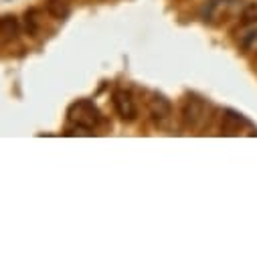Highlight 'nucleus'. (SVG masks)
<instances>
[{
	"instance_id": "1",
	"label": "nucleus",
	"mask_w": 257,
	"mask_h": 257,
	"mask_svg": "<svg viewBox=\"0 0 257 257\" xmlns=\"http://www.w3.org/2000/svg\"><path fill=\"white\" fill-rule=\"evenodd\" d=\"M69 119L73 123H77V127H83V130H93V127L99 123L101 115H99L97 107L93 105V101L81 99V101H77V103H73L69 107Z\"/></svg>"
},
{
	"instance_id": "2",
	"label": "nucleus",
	"mask_w": 257,
	"mask_h": 257,
	"mask_svg": "<svg viewBox=\"0 0 257 257\" xmlns=\"http://www.w3.org/2000/svg\"><path fill=\"white\" fill-rule=\"evenodd\" d=\"M205 115V101L197 95H188L182 103V125L184 127H197Z\"/></svg>"
},
{
	"instance_id": "3",
	"label": "nucleus",
	"mask_w": 257,
	"mask_h": 257,
	"mask_svg": "<svg viewBox=\"0 0 257 257\" xmlns=\"http://www.w3.org/2000/svg\"><path fill=\"white\" fill-rule=\"evenodd\" d=\"M113 107L117 111V115L123 119V121H134L136 115H138V109H136V103H134V97L130 91L125 89H117L113 91Z\"/></svg>"
},
{
	"instance_id": "4",
	"label": "nucleus",
	"mask_w": 257,
	"mask_h": 257,
	"mask_svg": "<svg viewBox=\"0 0 257 257\" xmlns=\"http://www.w3.org/2000/svg\"><path fill=\"white\" fill-rule=\"evenodd\" d=\"M148 109H150V115H152V119L154 121H166L170 115H172V103H170V99L166 97V95H162V93H158V91H154L152 95H150V99H148Z\"/></svg>"
},
{
	"instance_id": "5",
	"label": "nucleus",
	"mask_w": 257,
	"mask_h": 257,
	"mask_svg": "<svg viewBox=\"0 0 257 257\" xmlns=\"http://www.w3.org/2000/svg\"><path fill=\"white\" fill-rule=\"evenodd\" d=\"M19 19L15 15H5L0 19V33H3V41H13L19 37Z\"/></svg>"
},
{
	"instance_id": "6",
	"label": "nucleus",
	"mask_w": 257,
	"mask_h": 257,
	"mask_svg": "<svg viewBox=\"0 0 257 257\" xmlns=\"http://www.w3.org/2000/svg\"><path fill=\"white\" fill-rule=\"evenodd\" d=\"M47 11L55 19H65L69 15V9L65 5V0H47Z\"/></svg>"
},
{
	"instance_id": "7",
	"label": "nucleus",
	"mask_w": 257,
	"mask_h": 257,
	"mask_svg": "<svg viewBox=\"0 0 257 257\" xmlns=\"http://www.w3.org/2000/svg\"><path fill=\"white\" fill-rule=\"evenodd\" d=\"M37 11L35 9H31V11H27V15H25V23H27V31H29V35H35L37 31H39V19H37Z\"/></svg>"
},
{
	"instance_id": "8",
	"label": "nucleus",
	"mask_w": 257,
	"mask_h": 257,
	"mask_svg": "<svg viewBox=\"0 0 257 257\" xmlns=\"http://www.w3.org/2000/svg\"><path fill=\"white\" fill-rule=\"evenodd\" d=\"M255 17H257V3H251V5L245 7V11H243V15H241V19H243L241 23H243V25H249Z\"/></svg>"
},
{
	"instance_id": "9",
	"label": "nucleus",
	"mask_w": 257,
	"mask_h": 257,
	"mask_svg": "<svg viewBox=\"0 0 257 257\" xmlns=\"http://www.w3.org/2000/svg\"><path fill=\"white\" fill-rule=\"evenodd\" d=\"M255 41H257V31H251V33H247V37L243 39V43H241V45H243V49H249Z\"/></svg>"
}]
</instances>
